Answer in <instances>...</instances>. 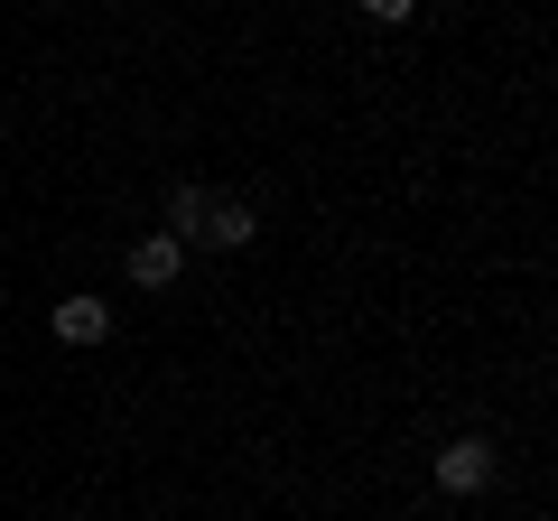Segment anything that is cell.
Masks as SVG:
<instances>
[{"mask_svg": "<svg viewBox=\"0 0 558 521\" xmlns=\"http://www.w3.org/2000/svg\"><path fill=\"white\" fill-rule=\"evenodd\" d=\"M102 336H112L102 299H57V344H102Z\"/></svg>", "mask_w": 558, "mask_h": 521, "instance_id": "obj_4", "label": "cell"}, {"mask_svg": "<svg viewBox=\"0 0 558 521\" xmlns=\"http://www.w3.org/2000/svg\"><path fill=\"white\" fill-rule=\"evenodd\" d=\"M363 10H373V20H410V0H363Z\"/></svg>", "mask_w": 558, "mask_h": 521, "instance_id": "obj_6", "label": "cell"}, {"mask_svg": "<svg viewBox=\"0 0 558 521\" xmlns=\"http://www.w3.org/2000/svg\"><path fill=\"white\" fill-rule=\"evenodd\" d=\"M178 260H186L178 233H140V242H131V280H140V289H168V280H178Z\"/></svg>", "mask_w": 558, "mask_h": 521, "instance_id": "obj_3", "label": "cell"}, {"mask_svg": "<svg viewBox=\"0 0 558 521\" xmlns=\"http://www.w3.org/2000/svg\"><path fill=\"white\" fill-rule=\"evenodd\" d=\"M252 233H260V215H252L242 196H215V205L196 215V242H215V252H242Z\"/></svg>", "mask_w": 558, "mask_h": 521, "instance_id": "obj_2", "label": "cell"}, {"mask_svg": "<svg viewBox=\"0 0 558 521\" xmlns=\"http://www.w3.org/2000/svg\"><path fill=\"white\" fill-rule=\"evenodd\" d=\"M196 215H205V196H196V186H168V233H178V242H196Z\"/></svg>", "mask_w": 558, "mask_h": 521, "instance_id": "obj_5", "label": "cell"}, {"mask_svg": "<svg viewBox=\"0 0 558 521\" xmlns=\"http://www.w3.org/2000/svg\"><path fill=\"white\" fill-rule=\"evenodd\" d=\"M494 438H447L438 457H428V475H438V494H484L494 484Z\"/></svg>", "mask_w": 558, "mask_h": 521, "instance_id": "obj_1", "label": "cell"}]
</instances>
